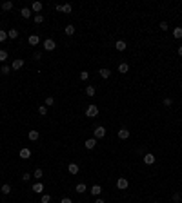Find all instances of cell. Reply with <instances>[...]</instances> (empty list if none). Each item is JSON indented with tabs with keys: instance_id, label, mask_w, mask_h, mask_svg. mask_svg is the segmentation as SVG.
Listing matches in <instances>:
<instances>
[{
	"instance_id": "1",
	"label": "cell",
	"mask_w": 182,
	"mask_h": 203,
	"mask_svg": "<svg viewBox=\"0 0 182 203\" xmlns=\"http://www.w3.org/2000/svg\"><path fill=\"white\" fill-rule=\"evenodd\" d=\"M86 116L87 118H97L98 116V107L97 105H89L86 109Z\"/></svg>"
},
{
	"instance_id": "17",
	"label": "cell",
	"mask_w": 182,
	"mask_h": 203,
	"mask_svg": "<svg viewBox=\"0 0 182 203\" xmlns=\"http://www.w3.org/2000/svg\"><path fill=\"white\" fill-rule=\"evenodd\" d=\"M98 75H100V76H102V78H104V80H106V78H109V76H111V71H109V69H106V67H104V69H100V71H98Z\"/></svg>"
},
{
	"instance_id": "24",
	"label": "cell",
	"mask_w": 182,
	"mask_h": 203,
	"mask_svg": "<svg viewBox=\"0 0 182 203\" xmlns=\"http://www.w3.org/2000/svg\"><path fill=\"white\" fill-rule=\"evenodd\" d=\"M42 190H44V185H42V183H35V185H33V192H37V194H40Z\"/></svg>"
},
{
	"instance_id": "44",
	"label": "cell",
	"mask_w": 182,
	"mask_h": 203,
	"mask_svg": "<svg viewBox=\"0 0 182 203\" xmlns=\"http://www.w3.org/2000/svg\"><path fill=\"white\" fill-rule=\"evenodd\" d=\"M179 56H182V46L179 47Z\"/></svg>"
},
{
	"instance_id": "30",
	"label": "cell",
	"mask_w": 182,
	"mask_h": 203,
	"mask_svg": "<svg viewBox=\"0 0 182 203\" xmlns=\"http://www.w3.org/2000/svg\"><path fill=\"white\" fill-rule=\"evenodd\" d=\"M6 60H7V51L0 49V62H6Z\"/></svg>"
},
{
	"instance_id": "6",
	"label": "cell",
	"mask_w": 182,
	"mask_h": 203,
	"mask_svg": "<svg viewBox=\"0 0 182 203\" xmlns=\"http://www.w3.org/2000/svg\"><path fill=\"white\" fill-rule=\"evenodd\" d=\"M84 147H86V149H95V147H97V138H89V140H86V143H84Z\"/></svg>"
},
{
	"instance_id": "13",
	"label": "cell",
	"mask_w": 182,
	"mask_h": 203,
	"mask_svg": "<svg viewBox=\"0 0 182 203\" xmlns=\"http://www.w3.org/2000/svg\"><path fill=\"white\" fill-rule=\"evenodd\" d=\"M119 138H120V140H127V138H129V131H127V129H120V131H119Z\"/></svg>"
},
{
	"instance_id": "2",
	"label": "cell",
	"mask_w": 182,
	"mask_h": 203,
	"mask_svg": "<svg viewBox=\"0 0 182 203\" xmlns=\"http://www.w3.org/2000/svg\"><path fill=\"white\" fill-rule=\"evenodd\" d=\"M42 46H44V49H46V51H53V49L57 47V44H55V40H53V38H46Z\"/></svg>"
},
{
	"instance_id": "26",
	"label": "cell",
	"mask_w": 182,
	"mask_h": 203,
	"mask_svg": "<svg viewBox=\"0 0 182 203\" xmlns=\"http://www.w3.org/2000/svg\"><path fill=\"white\" fill-rule=\"evenodd\" d=\"M0 190H2V194H9V192H11V185H9V183H4Z\"/></svg>"
},
{
	"instance_id": "9",
	"label": "cell",
	"mask_w": 182,
	"mask_h": 203,
	"mask_svg": "<svg viewBox=\"0 0 182 203\" xmlns=\"http://www.w3.org/2000/svg\"><path fill=\"white\" fill-rule=\"evenodd\" d=\"M57 11H62V13H71V4H64V6H60V4H58V6H57Z\"/></svg>"
},
{
	"instance_id": "14",
	"label": "cell",
	"mask_w": 182,
	"mask_h": 203,
	"mask_svg": "<svg viewBox=\"0 0 182 203\" xmlns=\"http://www.w3.org/2000/svg\"><path fill=\"white\" fill-rule=\"evenodd\" d=\"M67 171H69V174H78V165L77 163H69V165H67Z\"/></svg>"
},
{
	"instance_id": "21",
	"label": "cell",
	"mask_w": 182,
	"mask_h": 203,
	"mask_svg": "<svg viewBox=\"0 0 182 203\" xmlns=\"http://www.w3.org/2000/svg\"><path fill=\"white\" fill-rule=\"evenodd\" d=\"M127 71H129V65H127V63H124V62L119 63V73H122V75H124V73H127Z\"/></svg>"
},
{
	"instance_id": "7",
	"label": "cell",
	"mask_w": 182,
	"mask_h": 203,
	"mask_svg": "<svg viewBox=\"0 0 182 203\" xmlns=\"http://www.w3.org/2000/svg\"><path fill=\"white\" fill-rule=\"evenodd\" d=\"M18 156H20L22 160H27V158H31V151H29L27 147H24V149H20V152H18Z\"/></svg>"
},
{
	"instance_id": "43",
	"label": "cell",
	"mask_w": 182,
	"mask_h": 203,
	"mask_svg": "<svg viewBox=\"0 0 182 203\" xmlns=\"http://www.w3.org/2000/svg\"><path fill=\"white\" fill-rule=\"evenodd\" d=\"M95 203H106V201L102 200V198H97V200H95Z\"/></svg>"
},
{
	"instance_id": "11",
	"label": "cell",
	"mask_w": 182,
	"mask_h": 203,
	"mask_svg": "<svg viewBox=\"0 0 182 203\" xmlns=\"http://www.w3.org/2000/svg\"><path fill=\"white\" fill-rule=\"evenodd\" d=\"M31 7H22L20 9V15H22V18H29V17H31Z\"/></svg>"
},
{
	"instance_id": "22",
	"label": "cell",
	"mask_w": 182,
	"mask_h": 203,
	"mask_svg": "<svg viewBox=\"0 0 182 203\" xmlns=\"http://www.w3.org/2000/svg\"><path fill=\"white\" fill-rule=\"evenodd\" d=\"M173 36L177 38V40H180L182 38V27H175L173 29Z\"/></svg>"
},
{
	"instance_id": "45",
	"label": "cell",
	"mask_w": 182,
	"mask_h": 203,
	"mask_svg": "<svg viewBox=\"0 0 182 203\" xmlns=\"http://www.w3.org/2000/svg\"><path fill=\"white\" fill-rule=\"evenodd\" d=\"M155 203H159V201H155Z\"/></svg>"
},
{
	"instance_id": "31",
	"label": "cell",
	"mask_w": 182,
	"mask_h": 203,
	"mask_svg": "<svg viewBox=\"0 0 182 203\" xmlns=\"http://www.w3.org/2000/svg\"><path fill=\"white\" fill-rule=\"evenodd\" d=\"M38 114H40V116H46V114H47V107H46V105L38 107Z\"/></svg>"
},
{
	"instance_id": "42",
	"label": "cell",
	"mask_w": 182,
	"mask_h": 203,
	"mask_svg": "<svg viewBox=\"0 0 182 203\" xmlns=\"http://www.w3.org/2000/svg\"><path fill=\"white\" fill-rule=\"evenodd\" d=\"M60 203H73V201L69 200V198H62V201H60Z\"/></svg>"
},
{
	"instance_id": "16",
	"label": "cell",
	"mask_w": 182,
	"mask_h": 203,
	"mask_svg": "<svg viewBox=\"0 0 182 203\" xmlns=\"http://www.w3.org/2000/svg\"><path fill=\"white\" fill-rule=\"evenodd\" d=\"M126 47H127V44H126L124 40H119V42L115 44V49H117V51H124Z\"/></svg>"
},
{
	"instance_id": "39",
	"label": "cell",
	"mask_w": 182,
	"mask_h": 203,
	"mask_svg": "<svg viewBox=\"0 0 182 203\" xmlns=\"http://www.w3.org/2000/svg\"><path fill=\"white\" fill-rule=\"evenodd\" d=\"M40 58H42V53H35V54H33V60H40Z\"/></svg>"
},
{
	"instance_id": "41",
	"label": "cell",
	"mask_w": 182,
	"mask_h": 203,
	"mask_svg": "<svg viewBox=\"0 0 182 203\" xmlns=\"http://www.w3.org/2000/svg\"><path fill=\"white\" fill-rule=\"evenodd\" d=\"M173 200H175V201H179V200H180V192H177V194H173Z\"/></svg>"
},
{
	"instance_id": "15",
	"label": "cell",
	"mask_w": 182,
	"mask_h": 203,
	"mask_svg": "<svg viewBox=\"0 0 182 203\" xmlns=\"http://www.w3.org/2000/svg\"><path fill=\"white\" fill-rule=\"evenodd\" d=\"M42 2H33V6H31V11H35V13H40L42 11Z\"/></svg>"
},
{
	"instance_id": "32",
	"label": "cell",
	"mask_w": 182,
	"mask_h": 203,
	"mask_svg": "<svg viewBox=\"0 0 182 203\" xmlns=\"http://www.w3.org/2000/svg\"><path fill=\"white\" fill-rule=\"evenodd\" d=\"M53 103H55V98H53V96H47V98H46V107H51Z\"/></svg>"
},
{
	"instance_id": "19",
	"label": "cell",
	"mask_w": 182,
	"mask_h": 203,
	"mask_svg": "<svg viewBox=\"0 0 182 203\" xmlns=\"http://www.w3.org/2000/svg\"><path fill=\"white\" fill-rule=\"evenodd\" d=\"M77 192H78V194H84V192L87 190V187H86V183H78V185H77V189H75Z\"/></svg>"
},
{
	"instance_id": "4",
	"label": "cell",
	"mask_w": 182,
	"mask_h": 203,
	"mask_svg": "<svg viewBox=\"0 0 182 203\" xmlns=\"http://www.w3.org/2000/svg\"><path fill=\"white\" fill-rule=\"evenodd\" d=\"M127 185H129V181H127L126 178H119V180H117V187H119L120 190H124V189H127Z\"/></svg>"
},
{
	"instance_id": "5",
	"label": "cell",
	"mask_w": 182,
	"mask_h": 203,
	"mask_svg": "<svg viewBox=\"0 0 182 203\" xmlns=\"http://www.w3.org/2000/svg\"><path fill=\"white\" fill-rule=\"evenodd\" d=\"M22 67H24V60H22V58H17V60L11 63V69H13V71H18V69H22Z\"/></svg>"
},
{
	"instance_id": "29",
	"label": "cell",
	"mask_w": 182,
	"mask_h": 203,
	"mask_svg": "<svg viewBox=\"0 0 182 203\" xmlns=\"http://www.w3.org/2000/svg\"><path fill=\"white\" fill-rule=\"evenodd\" d=\"M0 73H4V75H9V73H11V65H2V67H0Z\"/></svg>"
},
{
	"instance_id": "8",
	"label": "cell",
	"mask_w": 182,
	"mask_h": 203,
	"mask_svg": "<svg viewBox=\"0 0 182 203\" xmlns=\"http://www.w3.org/2000/svg\"><path fill=\"white\" fill-rule=\"evenodd\" d=\"M144 163H146V165H153V163H155V156L151 154V152L144 154Z\"/></svg>"
},
{
	"instance_id": "38",
	"label": "cell",
	"mask_w": 182,
	"mask_h": 203,
	"mask_svg": "<svg viewBox=\"0 0 182 203\" xmlns=\"http://www.w3.org/2000/svg\"><path fill=\"white\" fill-rule=\"evenodd\" d=\"M22 180H24V181H29V180H31V174H29V172H26V174H22Z\"/></svg>"
},
{
	"instance_id": "20",
	"label": "cell",
	"mask_w": 182,
	"mask_h": 203,
	"mask_svg": "<svg viewBox=\"0 0 182 203\" xmlns=\"http://www.w3.org/2000/svg\"><path fill=\"white\" fill-rule=\"evenodd\" d=\"M64 31H66V34H69V36H71V34H75V26H73V24H67Z\"/></svg>"
},
{
	"instance_id": "28",
	"label": "cell",
	"mask_w": 182,
	"mask_h": 203,
	"mask_svg": "<svg viewBox=\"0 0 182 203\" xmlns=\"http://www.w3.org/2000/svg\"><path fill=\"white\" fill-rule=\"evenodd\" d=\"M33 176H35L37 180H42V176H44V171H42V169H37L35 172H33Z\"/></svg>"
},
{
	"instance_id": "36",
	"label": "cell",
	"mask_w": 182,
	"mask_h": 203,
	"mask_svg": "<svg viewBox=\"0 0 182 203\" xmlns=\"http://www.w3.org/2000/svg\"><path fill=\"white\" fill-rule=\"evenodd\" d=\"M6 38H7V33L4 31V29H0V42H4Z\"/></svg>"
},
{
	"instance_id": "23",
	"label": "cell",
	"mask_w": 182,
	"mask_h": 203,
	"mask_svg": "<svg viewBox=\"0 0 182 203\" xmlns=\"http://www.w3.org/2000/svg\"><path fill=\"white\" fill-rule=\"evenodd\" d=\"M11 9H13V2H9V0H7V2L2 4V11H11Z\"/></svg>"
},
{
	"instance_id": "10",
	"label": "cell",
	"mask_w": 182,
	"mask_h": 203,
	"mask_svg": "<svg viewBox=\"0 0 182 203\" xmlns=\"http://www.w3.org/2000/svg\"><path fill=\"white\" fill-rule=\"evenodd\" d=\"M27 138H29L31 142H37L38 138H40V132H38V131H29V132H27Z\"/></svg>"
},
{
	"instance_id": "40",
	"label": "cell",
	"mask_w": 182,
	"mask_h": 203,
	"mask_svg": "<svg viewBox=\"0 0 182 203\" xmlns=\"http://www.w3.org/2000/svg\"><path fill=\"white\" fill-rule=\"evenodd\" d=\"M160 29H162V31H168V24H166V22H160Z\"/></svg>"
},
{
	"instance_id": "33",
	"label": "cell",
	"mask_w": 182,
	"mask_h": 203,
	"mask_svg": "<svg viewBox=\"0 0 182 203\" xmlns=\"http://www.w3.org/2000/svg\"><path fill=\"white\" fill-rule=\"evenodd\" d=\"M33 20H35V24H42V22H44V17H42V15H35V17H33Z\"/></svg>"
},
{
	"instance_id": "35",
	"label": "cell",
	"mask_w": 182,
	"mask_h": 203,
	"mask_svg": "<svg viewBox=\"0 0 182 203\" xmlns=\"http://www.w3.org/2000/svg\"><path fill=\"white\" fill-rule=\"evenodd\" d=\"M87 78H89V73H87V71H82V73H80V80H84V82H86Z\"/></svg>"
},
{
	"instance_id": "25",
	"label": "cell",
	"mask_w": 182,
	"mask_h": 203,
	"mask_svg": "<svg viewBox=\"0 0 182 203\" xmlns=\"http://www.w3.org/2000/svg\"><path fill=\"white\" fill-rule=\"evenodd\" d=\"M7 38H13V40L18 38V31H17V29H9V31H7Z\"/></svg>"
},
{
	"instance_id": "18",
	"label": "cell",
	"mask_w": 182,
	"mask_h": 203,
	"mask_svg": "<svg viewBox=\"0 0 182 203\" xmlns=\"http://www.w3.org/2000/svg\"><path fill=\"white\" fill-rule=\"evenodd\" d=\"M100 192H102V187L100 185H93L91 187V194L93 196H100Z\"/></svg>"
},
{
	"instance_id": "12",
	"label": "cell",
	"mask_w": 182,
	"mask_h": 203,
	"mask_svg": "<svg viewBox=\"0 0 182 203\" xmlns=\"http://www.w3.org/2000/svg\"><path fill=\"white\" fill-rule=\"evenodd\" d=\"M29 44H31L33 47L35 46H38V42H40V38H38V34H31V36H29V40H27Z\"/></svg>"
},
{
	"instance_id": "37",
	"label": "cell",
	"mask_w": 182,
	"mask_h": 203,
	"mask_svg": "<svg viewBox=\"0 0 182 203\" xmlns=\"http://www.w3.org/2000/svg\"><path fill=\"white\" fill-rule=\"evenodd\" d=\"M171 103H173V100H171V98H164V105H166V107H169Z\"/></svg>"
},
{
	"instance_id": "3",
	"label": "cell",
	"mask_w": 182,
	"mask_h": 203,
	"mask_svg": "<svg viewBox=\"0 0 182 203\" xmlns=\"http://www.w3.org/2000/svg\"><path fill=\"white\" fill-rule=\"evenodd\" d=\"M106 136V127L104 125H97L95 127V138H104Z\"/></svg>"
},
{
	"instance_id": "27",
	"label": "cell",
	"mask_w": 182,
	"mask_h": 203,
	"mask_svg": "<svg viewBox=\"0 0 182 203\" xmlns=\"http://www.w3.org/2000/svg\"><path fill=\"white\" fill-rule=\"evenodd\" d=\"M95 93H97V89L93 87V85H89V87H86V95H87V96H95Z\"/></svg>"
},
{
	"instance_id": "34",
	"label": "cell",
	"mask_w": 182,
	"mask_h": 203,
	"mask_svg": "<svg viewBox=\"0 0 182 203\" xmlns=\"http://www.w3.org/2000/svg\"><path fill=\"white\" fill-rule=\"evenodd\" d=\"M40 201H42V203H49V201H51V196H49V194H42Z\"/></svg>"
}]
</instances>
